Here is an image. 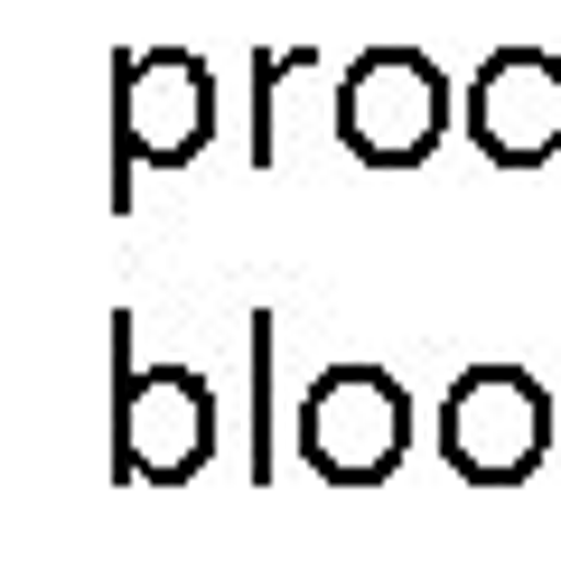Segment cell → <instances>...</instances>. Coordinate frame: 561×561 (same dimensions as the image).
<instances>
[{
	"label": "cell",
	"instance_id": "obj_1",
	"mask_svg": "<svg viewBox=\"0 0 561 561\" xmlns=\"http://www.w3.org/2000/svg\"><path fill=\"white\" fill-rule=\"evenodd\" d=\"M459 122V94L421 47H365L328 94V140L356 169H421Z\"/></svg>",
	"mask_w": 561,
	"mask_h": 561
},
{
	"label": "cell",
	"instance_id": "obj_2",
	"mask_svg": "<svg viewBox=\"0 0 561 561\" xmlns=\"http://www.w3.org/2000/svg\"><path fill=\"white\" fill-rule=\"evenodd\" d=\"M113 459L140 486H187L216 459V383L197 365H131V319H113Z\"/></svg>",
	"mask_w": 561,
	"mask_h": 561
},
{
	"label": "cell",
	"instance_id": "obj_3",
	"mask_svg": "<svg viewBox=\"0 0 561 561\" xmlns=\"http://www.w3.org/2000/svg\"><path fill=\"white\" fill-rule=\"evenodd\" d=\"M216 140V66L197 47H131L113 57V206H131V169H187Z\"/></svg>",
	"mask_w": 561,
	"mask_h": 561
},
{
	"label": "cell",
	"instance_id": "obj_4",
	"mask_svg": "<svg viewBox=\"0 0 561 561\" xmlns=\"http://www.w3.org/2000/svg\"><path fill=\"white\" fill-rule=\"evenodd\" d=\"M440 459L468 486H524L552 459V393L534 365H459V383L440 393Z\"/></svg>",
	"mask_w": 561,
	"mask_h": 561
},
{
	"label": "cell",
	"instance_id": "obj_5",
	"mask_svg": "<svg viewBox=\"0 0 561 561\" xmlns=\"http://www.w3.org/2000/svg\"><path fill=\"white\" fill-rule=\"evenodd\" d=\"M412 449V393L393 365H328L300 393V468L328 486H383Z\"/></svg>",
	"mask_w": 561,
	"mask_h": 561
},
{
	"label": "cell",
	"instance_id": "obj_6",
	"mask_svg": "<svg viewBox=\"0 0 561 561\" xmlns=\"http://www.w3.org/2000/svg\"><path fill=\"white\" fill-rule=\"evenodd\" d=\"M459 122L486 169H552L561 160V47H534V38L496 47L468 76Z\"/></svg>",
	"mask_w": 561,
	"mask_h": 561
},
{
	"label": "cell",
	"instance_id": "obj_7",
	"mask_svg": "<svg viewBox=\"0 0 561 561\" xmlns=\"http://www.w3.org/2000/svg\"><path fill=\"white\" fill-rule=\"evenodd\" d=\"M319 47H272V57H253V169H280V113H290V94L280 84L319 76Z\"/></svg>",
	"mask_w": 561,
	"mask_h": 561
},
{
	"label": "cell",
	"instance_id": "obj_8",
	"mask_svg": "<svg viewBox=\"0 0 561 561\" xmlns=\"http://www.w3.org/2000/svg\"><path fill=\"white\" fill-rule=\"evenodd\" d=\"M272 478V319H253V486Z\"/></svg>",
	"mask_w": 561,
	"mask_h": 561
}]
</instances>
